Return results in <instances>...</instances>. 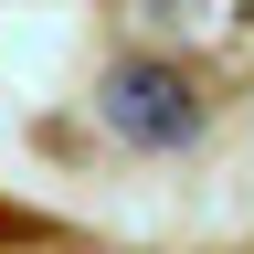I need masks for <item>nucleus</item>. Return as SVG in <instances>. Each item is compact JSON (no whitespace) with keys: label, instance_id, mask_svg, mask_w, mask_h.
Returning <instances> with one entry per match:
<instances>
[{"label":"nucleus","instance_id":"f257e3e1","mask_svg":"<svg viewBox=\"0 0 254 254\" xmlns=\"http://www.w3.org/2000/svg\"><path fill=\"white\" fill-rule=\"evenodd\" d=\"M95 117H106L127 148H190L201 138V85H190L180 64H148L138 53V64H117V74L95 85Z\"/></svg>","mask_w":254,"mask_h":254}]
</instances>
